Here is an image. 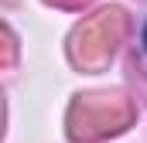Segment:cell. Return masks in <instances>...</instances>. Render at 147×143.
<instances>
[{"label":"cell","instance_id":"6da1fadb","mask_svg":"<svg viewBox=\"0 0 147 143\" xmlns=\"http://www.w3.org/2000/svg\"><path fill=\"white\" fill-rule=\"evenodd\" d=\"M144 48H147V27H144Z\"/></svg>","mask_w":147,"mask_h":143}]
</instances>
